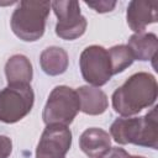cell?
I'll return each mask as SVG.
<instances>
[{"label":"cell","instance_id":"cell-1","mask_svg":"<svg viewBox=\"0 0 158 158\" xmlns=\"http://www.w3.org/2000/svg\"><path fill=\"white\" fill-rule=\"evenodd\" d=\"M157 93L156 78L149 73L139 72L131 75L114 91L112 107L117 114L128 117L152 106L156 102Z\"/></svg>","mask_w":158,"mask_h":158},{"label":"cell","instance_id":"cell-2","mask_svg":"<svg viewBox=\"0 0 158 158\" xmlns=\"http://www.w3.org/2000/svg\"><path fill=\"white\" fill-rule=\"evenodd\" d=\"M157 106L142 117H120L116 118L110 133L115 142L120 144L133 143L156 149L158 147V121Z\"/></svg>","mask_w":158,"mask_h":158},{"label":"cell","instance_id":"cell-3","mask_svg":"<svg viewBox=\"0 0 158 158\" xmlns=\"http://www.w3.org/2000/svg\"><path fill=\"white\" fill-rule=\"evenodd\" d=\"M49 9V1H20L10 21L12 32L22 41H37L44 33Z\"/></svg>","mask_w":158,"mask_h":158},{"label":"cell","instance_id":"cell-4","mask_svg":"<svg viewBox=\"0 0 158 158\" xmlns=\"http://www.w3.org/2000/svg\"><path fill=\"white\" fill-rule=\"evenodd\" d=\"M79 110L80 104L77 91L69 86L59 85L51 91L43 109L42 118L47 126H68L73 122Z\"/></svg>","mask_w":158,"mask_h":158},{"label":"cell","instance_id":"cell-5","mask_svg":"<svg viewBox=\"0 0 158 158\" xmlns=\"http://www.w3.org/2000/svg\"><path fill=\"white\" fill-rule=\"evenodd\" d=\"M35 101L30 85H9L0 91V121L15 123L30 114Z\"/></svg>","mask_w":158,"mask_h":158},{"label":"cell","instance_id":"cell-6","mask_svg":"<svg viewBox=\"0 0 158 158\" xmlns=\"http://www.w3.org/2000/svg\"><path fill=\"white\" fill-rule=\"evenodd\" d=\"M79 64L84 80L94 86L106 84L112 75L107 49L101 46L86 47L80 54Z\"/></svg>","mask_w":158,"mask_h":158},{"label":"cell","instance_id":"cell-7","mask_svg":"<svg viewBox=\"0 0 158 158\" xmlns=\"http://www.w3.org/2000/svg\"><path fill=\"white\" fill-rule=\"evenodd\" d=\"M53 9L58 22L56 25V33L63 40H75L80 37L86 30V19L80 14L78 1H52Z\"/></svg>","mask_w":158,"mask_h":158},{"label":"cell","instance_id":"cell-8","mask_svg":"<svg viewBox=\"0 0 158 158\" xmlns=\"http://www.w3.org/2000/svg\"><path fill=\"white\" fill-rule=\"evenodd\" d=\"M72 146L68 126L49 125L44 128L36 149V158H65Z\"/></svg>","mask_w":158,"mask_h":158},{"label":"cell","instance_id":"cell-9","mask_svg":"<svg viewBox=\"0 0 158 158\" xmlns=\"http://www.w3.org/2000/svg\"><path fill=\"white\" fill-rule=\"evenodd\" d=\"M127 25L136 33L144 32L149 23L158 21L157 0H133L127 7Z\"/></svg>","mask_w":158,"mask_h":158},{"label":"cell","instance_id":"cell-10","mask_svg":"<svg viewBox=\"0 0 158 158\" xmlns=\"http://www.w3.org/2000/svg\"><path fill=\"white\" fill-rule=\"evenodd\" d=\"M80 149L90 158H99L110 149V135L98 127L85 130L79 138Z\"/></svg>","mask_w":158,"mask_h":158},{"label":"cell","instance_id":"cell-11","mask_svg":"<svg viewBox=\"0 0 158 158\" xmlns=\"http://www.w3.org/2000/svg\"><path fill=\"white\" fill-rule=\"evenodd\" d=\"M80 111L86 115H101L109 106L106 94L96 86H80L77 90Z\"/></svg>","mask_w":158,"mask_h":158},{"label":"cell","instance_id":"cell-12","mask_svg":"<svg viewBox=\"0 0 158 158\" xmlns=\"http://www.w3.org/2000/svg\"><path fill=\"white\" fill-rule=\"evenodd\" d=\"M5 74L9 85H30L32 80V64L23 54H15L5 64Z\"/></svg>","mask_w":158,"mask_h":158},{"label":"cell","instance_id":"cell-13","mask_svg":"<svg viewBox=\"0 0 158 158\" xmlns=\"http://www.w3.org/2000/svg\"><path fill=\"white\" fill-rule=\"evenodd\" d=\"M127 47L131 51L133 59L153 60L157 57L158 38L154 33H135L130 37Z\"/></svg>","mask_w":158,"mask_h":158},{"label":"cell","instance_id":"cell-14","mask_svg":"<svg viewBox=\"0 0 158 158\" xmlns=\"http://www.w3.org/2000/svg\"><path fill=\"white\" fill-rule=\"evenodd\" d=\"M68 54L60 47H48L40 57V64L42 70L48 75L63 74L68 68Z\"/></svg>","mask_w":158,"mask_h":158},{"label":"cell","instance_id":"cell-15","mask_svg":"<svg viewBox=\"0 0 158 158\" xmlns=\"http://www.w3.org/2000/svg\"><path fill=\"white\" fill-rule=\"evenodd\" d=\"M107 53H109V58H110L112 75L123 72L135 60L131 51L125 44L114 46L110 49H107Z\"/></svg>","mask_w":158,"mask_h":158},{"label":"cell","instance_id":"cell-16","mask_svg":"<svg viewBox=\"0 0 158 158\" xmlns=\"http://www.w3.org/2000/svg\"><path fill=\"white\" fill-rule=\"evenodd\" d=\"M85 4L96 12H109L116 6L115 1H85Z\"/></svg>","mask_w":158,"mask_h":158},{"label":"cell","instance_id":"cell-17","mask_svg":"<svg viewBox=\"0 0 158 158\" xmlns=\"http://www.w3.org/2000/svg\"><path fill=\"white\" fill-rule=\"evenodd\" d=\"M12 151V142L7 136H0V158H7Z\"/></svg>","mask_w":158,"mask_h":158},{"label":"cell","instance_id":"cell-18","mask_svg":"<svg viewBox=\"0 0 158 158\" xmlns=\"http://www.w3.org/2000/svg\"><path fill=\"white\" fill-rule=\"evenodd\" d=\"M130 154L123 149V148H118V147H112L110 148L106 153H104L101 157L99 158H127Z\"/></svg>","mask_w":158,"mask_h":158},{"label":"cell","instance_id":"cell-19","mask_svg":"<svg viewBox=\"0 0 158 158\" xmlns=\"http://www.w3.org/2000/svg\"><path fill=\"white\" fill-rule=\"evenodd\" d=\"M127 158H144V157H141V156H128Z\"/></svg>","mask_w":158,"mask_h":158}]
</instances>
